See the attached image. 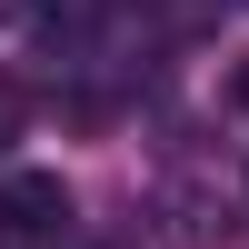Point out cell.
Masks as SVG:
<instances>
[{"label":"cell","mask_w":249,"mask_h":249,"mask_svg":"<svg viewBox=\"0 0 249 249\" xmlns=\"http://www.w3.org/2000/svg\"><path fill=\"white\" fill-rule=\"evenodd\" d=\"M0 10H20V0H0Z\"/></svg>","instance_id":"obj_6"},{"label":"cell","mask_w":249,"mask_h":249,"mask_svg":"<svg viewBox=\"0 0 249 249\" xmlns=\"http://www.w3.org/2000/svg\"><path fill=\"white\" fill-rule=\"evenodd\" d=\"M0 239H70V179H60V170H10V179H0Z\"/></svg>","instance_id":"obj_1"},{"label":"cell","mask_w":249,"mask_h":249,"mask_svg":"<svg viewBox=\"0 0 249 249\" xmlns=\"http://www.w3.org/2000/svg\"><path fill=\"white\" fill-rule=\"evenodd\" d=\"M60 249H120V239H60Z\"/></svg>","instance_id":"obj_4"},{"label":"cell","mask_w":249,"mask_h":249,"mask_svg":"<svg viewBox=\"0 0 249 249\" xmlns=\"http://www.w3.org/2000/svg\"><path fill=\"white\" fill-rule=\"evenodd\" d=\"M0 249H10V239H0Z\"/></svg>","instance_id":"obj_7"},{"label":"cell","mask_w":249,"mask_h":249,"mask_svg":"<svg viewBox=\"0 0 249 249\" xmlns=\"http://www.w3.org/2000/svg\"><path fill=\"white\" fill-rule=\"evenodd\" d=\"M20 120H30V100H20V90H10V80H0V160H10V150H20Z\"/></svg>","instance_id":"obj_2"},{"label":"cell","mask_w":249,"mask_h":249,"mask_svg":"<svg viewBox=\"0 0 249 249\" xmlns=\"http://www.w3.org/2000/svg\"><path fill=\"white\" fill-rule=\"evenodd\" d=\"M219 10H249V0H219Z\"/></svg>","instance_id":"obj_5"},{"label":"cell","mask_w":249,"mask_h":249,"mask_svg":"<svg viewBox=\"0 0 249 249\" xmlns=\"http://www.w3.org/2000/svg\"><path fill=\"white\" fill-rule=\"evenodd\" d=\"M230 100H239V110H249V50H239V70H230Z\"/></svg>","instance_id":"obj_3"}]
</instances>
